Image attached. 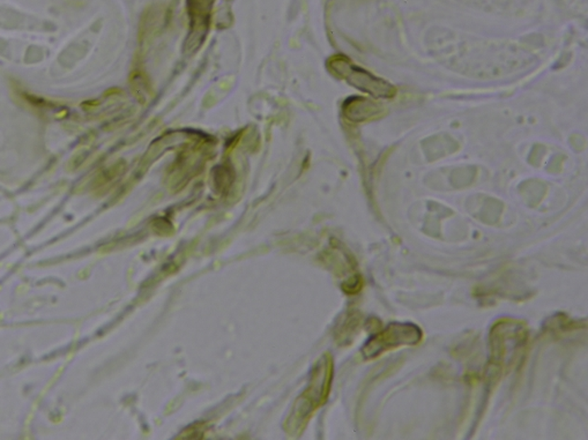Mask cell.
<instances>
[{
    "label": "cell",
    "mask_w": 588,
    "mask_h": 440,
    "mask_svg": "<svg viewBox=\"0 0 588 440\" xmlns=\"http://www.w3.org/2000/svg\"><path fill=\"white\" fill-rule=\"evenodd\" d=\"M491 359L500 368L512 364L525 347L529 332L526 325L512 319H503L490 332Z\"/></svg>",
    "instance_id": "1"
},
{
    "label": "cell",
    "mask_w": 588,
    "mask_h": 440,
    "mask_svg": "<svg viewBox=\"0 0 588 440\" xmlns=\"http://www.w3.org/2000/svg\"><path fill=\"white\" fill-rule=\"evenodd\" d=\"M423 333L419 326L410 323H392L384 330L374 334L363 347L365 359H376L381 354L403 346H415L421 342Z\"/></svg>",
    "instance_id": "2"
},
{
    "label": "cell",
    "mask_w": 588,
    "mask_h": 440,
    "mask_svg": "<svg viewBox=\"0 0 588 440\" xmlns=\"http://www.w3.org/2000/svg\"><path fill=\"white\" fill-rule=\"evenodd\" d=\"M342 286L347 294H356L362 288V282L359 277H352V280L347 281Z\"/></svg>",
    "instance_id": "3"
}]
</instances>
